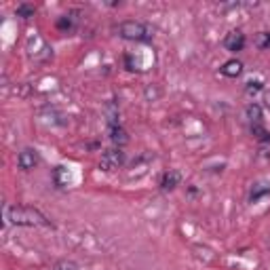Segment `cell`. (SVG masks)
<instances>
[{
	"mask_svg": "<svg viewBox=\"0 0 270 270\" xmlns=\"http://www.w3.org/2000/svg\"><path fill=\"white\" fill-rule=\"evenodd\" d=\"M38 165H40V156L34 148H24L17 154V167L22 171H34Z\"/></svg>",
	"mask_w": 270,
	"mask_h": 270,
	"instance_id": "277c9868",
	"label": "cell"
},
{
	"mask_svg": "<svg viewBox=\"0 0 270 270\" xmlns=\"http://www.w3.org/2000/svg\"><path fill=\"white\" fill-rule=\"evenodd\" d=\"M245 114L251 120V124H262V108H260V103H249L245 108Z\"/></svg>",
	"mask_w": 270,
	"mask_h": 270,
	"instance_id": "9c48e42d",
	"label": "cell"
},
{
	"mask_svg": "<svg viewBox=\"0 0 270 270\" xmlns=\"http://www.w3.org/2000/svg\"><path fill=\"white\" fill-rule=\"evenodd\" d=\"M264 89V82L262 80H247L245 82V93L247 95H258Z\"/></svg>",
	"mask_w": 270,
	"mask_h": 270,
	"instance_id": "7c38bea8",
	"label": "cell"
},
{
	"mask_svg": "<svg viewBox=\"0 0 270 270\" xmlns=\"http://www.w3.org/2000/svg\"><path fill=\"white\" fill-rule=\"evenodd\" d=\"M258 47H260L262 51L270 49V32H262V34L258 36Z\"/></svg>",
	"mask_w": 270,
	"mask_h": 270,
	"instance_id": "9a60e30c",
	"label": "cell"
},
{
	"mask_svg": "<svg viewBox=\"0 0 270 270\" xmlns=\"http://www.w3.org/2000/svg\"><path fill=\"white\" fill-rule=\"evenodd\" d=\"M260 154L264 158H270V141H262L260 143Z\"/></svg>",
	"mask_w": 270,
	"mask_h": 270,
	"instance_id": "e0dca14e",
	"label": "cell"
},
{
	"mask_svg": "<svg viewBox=\"0 0 270 270\" xmlns=\"http://www.w3.org/2000/svg\"><path fill=\"white\" fill-rule=\"evenodd\" d=\"M53 270H80V266L72 260H59L53 264Z\"/></svg>",
	"mask_w": 270,
	"mask_h": 270,
	"instance_id": "4fadbf2b",
	"label": "cell"
},
{
	"mask_svg": "<svg viewBox=\"0 0 270 270\" xmlns=\"http://www.w3.org/2000/svg\"><path fill=\"white\" fill-rule=\"evenodd\" d=\"M118 36L124 40H133V43H148L152 38V30L146 24L129 19L118 26Z\"/></svg>",
	"mask_w": 270,
	"mask_h": 270,
	"instance_id": "7a4b0ae2",
	"label": "cell"
},
{
	"mask_svg": "<svg viewBox=\"0 0 270 270\" xmlns=\"http://www.w3.org/2000/svg\"><path fill=\"white\" fill-rule=\"evenodd\" d=\"M251 133H254V137L258 139V143L270 141V131L264 127V124H251Z\"/></svg>",
	"mask_w": 270,
	"mask_h": 270,
	"instance_id": "30bf717a",
	"label": "cell"
},
{
	"mask_svg": "<svg viewBox=\"0 0 270 270\" xmlns=\"http://www.w3.org/2000/svg\"><path fill=\"white\" fill-rule=\"evenodd\" d=\"M245 45H247V38H245V34L239 32V30L226 34V38H224V47H226V51H230V53H239V51H243Z\"/></svg>",
	"mask_w": 270,
	"mask_h": 270,
	"instance_id": "5b68a950",
	"label": "cell"
},
{
	"mask_svg": "<svg viewBox=\"0 0 270 270\" xmlns=\"http://www.w3.org/2000/svg\"><path fill=\"white\" fill-rule=\"evenodd\" d=\"M268 192H270V188H260V184H258L254 190H251V196H249V199H251V203H256V201H260L262 196L268 194Z\"/></svg>",
	"mask_w": 270,
	"mask_h": 270,
	"instance_id": "5bb4252c",
	"label": "cell"
},
{
	"mask_svg": "<svg viewBox=\"0 0 270 270\" xmlns=\"http://www.w3.org/2000/svg\"><path fill=\"white\" fill-rule=\"evenodd\" d=\"M34 13H36V7L32 5H19L15 9V15L22 17V19H30V17H34Z\"/></svg>",
	"mask_w": 270,
	"mask_h": 270,
	"instance_id": "8fae6325",
	"label": "cell"
},
{
	"mask_svg": "<svg viewBox=\"0 0 270 270\" xmlns=\"http://www.w3.org/2000/svg\"><path fill=\"white\" fill-rule=\"evenodd\" d=\"M179 182H182V175H179V171L175 169H169L163 173V177H160V188L163 190H173L179 186Z\"/></svg>",
	"mask_w": 270,
	"mask_h": 270,
	"instance_id": "8992f818",
	"label": "cell"
},
{
	"mask_svg": "<svg viewBox=\"0 0 270 270\" xmlns=\"http://www.w3.org/2000/svg\"><path fill=\"white\" fill-rule=\"evenodd\" d=\"M220 72H222L224 76H228V78H237V76L243 74V64H241L239 59H228V61L220 68Z\"/></svg>",
	"mask_w": 270,
	"mask_h": 270,
	"instance_id": "52a82bcc",
	"label": "cell"
},
{
	"mask_svg": "<svg viewBox=\"0 0 270 270\" xmlns=\"http://www.w3.org/2000/svg\"><path fill=\"white\" fill-rule=\"evenodd\" d=\"M57 28L64 30V32L66 30H72V19H68V17H61V19L57 22Z\"/></svg>",
	"mask_w": 270,
	"mask_h": 270,
	"instance_id": "2e32d148",
	"label": "cell"
},
{
	"mask_svg": "<svg viewBox=\"0 0 270 270\" xmlns=\"http://www.w3.org/2000/svg\"><path fill=\"white\" fill-rule=\"evenodd\" d=\"M5 220H7V224L28 226V228H51L53 226L51 220L40 209L28 207V205H9V207H5Z\"/></svg>",
	"mask_w": 270,
	"mask_h": 270,
	"instance_id": "6da1fadb",
	"label": "cell"
},
{
	"mask_svg": "<svg viewBox=\"0 0 270 270\" xmlns=\"http://www.w3.org/2000/svg\"><path fill=\"white\" fill-rule=\"evenodd\" d=\"M124 165V152L122 148H110V150H106L99 158V169L106 171V173H110V171H116Z\"/></svg>",
	"mask_w": 270,
	"mask_h": 270,
	"instance_id": "3957f363",
	"label": "cell"
},
{
	"mask_svg": "<svg viewBox=\"0 0 270 270\" xmlns=\"http://www.w3.org/2000/svg\"><path fill=\"white\" fill-rule=\"evenodd\" d=\"M110 139H112V143H116L118 148H122L124 143L129 141V135L120 124H110Z\"/></svg>",
	"mask_w": 270,
	"mask_h": 270,
	"instance_id": "ba28073f",
	"label": "cell"
}]
</instances>
